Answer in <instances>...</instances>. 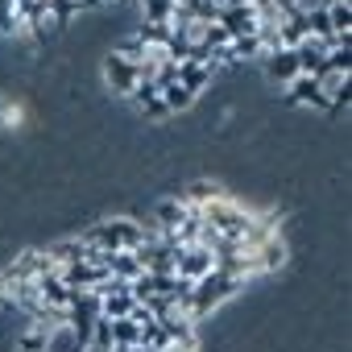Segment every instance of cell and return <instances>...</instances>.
Wrapping results in <instances>:
<instances>
[{
	"label": "cell",
	"mask_w": 352,
	"mask_h": 352,
	"mask_svg": "<svg viewBox=\"0 0 352 352\" xmlns=\"http://www.w3.org/2000/svg\"><path fill=\"white\" fill-rule=\"evenodd\" d=\"M141 116H145V120H170V112H166V104H162V100H153L149 108H141Z\"/></svg>",
	"instance_id": "obj_16"
},
{
	"label": "cell",
	"mask_w": 352,
	"mask_h": 352,
	"mask_svg": "<svg viewBox=\"0 0 352 352\" xmlns=\"http://www.w3.org/2000/svg\"><path fill=\"white\" fill-rule=\"evenodd\" d=\"M157 96H162V104H166V112H170V116H179V112H187V108L195 104V96H191L179 79L166 83V87H157Z\"/></svg>",
	"instance_id": "obj_12"
},
{
	"label": "cell",
	"mask_w": 352,
	"mask_h": 352,
	"mask_svg": "<svg viewBox=\"0 0 352 352\" xmlns=\"http://www.w3.org/2000/svg\"><path fill=\"white\" fill-rule=\"evenodd\" d=\"M149 232V220H133V216H116V220H100L91 228L79 232L83 249H100V253H120V249H141Z\"/></svg>",
	"instance_id": "obj_1"
},
{
	"label": "cell",
	"mask_w": 352,
	"mask_h": 352,
	"mask_svg": "<svg viewBox=\"0 0 352 352\" xmlns=\"http://www.w3.org/2000/svg\"><path fill=\"white\" fill-rule=\"evenodd\" d=\"M212 270H216V253L204 249V245H183L179 257H174V274L187 278V282H199V278L212 274Z\"/></svg>",
	"instance_id": "obj_4"
},
{
	"label": "cell",
	"mask_w": 352,
	"mask_h": 352,
	"mask_svg": "<svg viewBox=\"0 0 352 352\" xmlns=\"http://www.w3.org/2000/svg\"><path fill=\"white\" fill-rule=\"evenodd\" d=\"M319 9H327V0H294V5H290V13H298V17L319 13ZM282 17H286V13H282Z\"/></svg>",
	"instance_id": "obj_15"
},
{
	"label": "cell",
	"mask_w": 352,
	"mask_h": 352,
	"mask_svg": "<svg viewBox=\"0 0 352 352\" xmlns=\"http://www.w3.org/2000/svg\"><path fill=\"white\" fill-rule=\"evenodd\" d=\"M133 307H137V298L129 290H112V294L100 298V319H129Z\"/></svg>",
	"instance_id": "obj_10"
},
{
	"label": "cell",
	"mask_w": 352,
	"mask_h": 352,
	"mask_svg": "<svg viewBox=\"0 0 352 352\" xmlns=\"http://www.w3.org/2000/svg\"><path fill=\"white\" fill-rule=\"evenodd\" d=\"M261 71H265V79H270V83L286 87V83L298 75V58H294V50H274V54H265V58H261Z\"/></svg>",
	"instance_id": "obj_7"
},
{
	"label": "cell",
	"mask_w": 352,
	"mask_h": 352,
	"mask_svg": "<svg viewBox=\"0 0 352 352\" xmlns=\"http://www.w3.org/2000/svg\"><path fill=\"white\" fill-rule=\"evenodd\" d=\"M327 5H344V0H327Z\"/></svg>",
	"instance_id": "obj_17"
},
{
	"label": "cell",
	"mask_w": 352,
	"mask_h": 352,
	"mask_svg": "<svg viewBox=\"0 0 352 352\" xmlns=\"http://www.w3.org/2000/svg\"><path fill=\"white\" fill-rule=\"evenodd\" d=\"M112 323V348H137L141 344V327L133 319H108Z\"/></svg>",
	"instance_id": "obj_14"
},
{
	"label": "cell",
	"mask_w": 352,
	"mask_h": 352,
	"mask_svg": "<svg viewBox=\"0 0 352 352\" xmlns=\"http://www.w3.org/2000/svg\"><path fill=\"white\" fill-rule=\"evenodd\" d=\"M257 253V265H261V274H274V270H282L286 265V241L282 236H270L261 249H253Z\"/></svg>",
	"instance_id": "obj_11"
},
{
	"label": "cell",
	"mask_w": 352,
	"mask_h": 352,
	"mask_svg": "<svg viewBox=\"0 0 352 352\" xmlns=\"http://www.w3.org/2000/svg\"><path fill=\"white\" fill-rule=\"evenodd\" d=\"M286 104H298V108H323V112H327V100H323V91H319V83H315L311 75H294V79L286 83Z\"/></svg>",
	"instance_id": "obj_6"
},
{
	"label": "cell",
	"mask_w": 352,
	"mask_h": 352,
	"mask_svg": "<svg viewBox=\"0 0 352 352\" xmlns=\"http://www.w3.org/2000/svg\"><path fill=\"white\" fill-rule=\"evenodd\" d=\"M327 25L336 38H352V0H344V5H327Z\"/></svg>",
	"instance_id": "obj_13"
},
{
	"label": "cell",
	"mask_w": 352,
	"mask_h": 352,
	"mask_svg": "<svg viewBox=\"0 0 352 352\" xmlns=\"http://www.w3.org/2000/svg\"><path fill=\"white\" fill-rule=\"evenodd\" d=\"M145 270H141V257L133 253V249H120V253H108V278H120V282H133V278H141Z\"/></svg>",
	"instance_id": "obj_9"
},
{
	"label": "cell",
	"mask_w": 352,
	"mask_h": 352,
	"mask_svg": "<svg viewBox=\"0 0 352 352\" xmlns=\"http://www.w3.org/2000/svg\"><path fill=\"white\" fill-rule=\"evenodd\" d=\"M179 83H183L191 96H199V91H208V87L216 83V71H212L208 63H199V58H187V63H179Z\"/></svg>",
	"instance_id": "obj_8"
},
{
	"label": "cell",
	"mask_w": 352,
	"mask_h": 352,
	"mask_svg": "<svg viewBox=\"0 0 352 352\" xmlns=\"http://www.w3.org/2000/svg\"><path fill=\"white\" fill-rule=\"evenodd\" d=\"M245 290V282L241 278H232V274H224V270H212V274H204L199 282H195V290H191V302H187V319L199 327L212 311H220L228 298H236Z\"/></svg>",
	"instance_id": "obj_2"
},
{
	"label": "cell",
	"mask_w": 352,
	"mask_h": 352,
	"mask_svg": "<svg viewBox=\"0 0 352 352\" xmlns=\"http://www.w3.org/2000/svg\"><path fill=\"white\" fill-rule=\"evenodd\" d=\"M100 75H104V87L112 91V96H133V87L141 83V75H137V63H129V58H120V54H104V63H100Z\"/></svg>",
	"instance_id": "obj_3"
},
{
	"label": "cell",
	"mask_w": 352,
	"mask_h": 352,
	"mask_svg": "<svg viewBox=\"0 0 352 352\" xmlns=\"http://www.w3.org/2000/svg\"><path fill=\"white\" fill-rule=\"evenodd\" d=\"M216 25H220L228 38H253L257 25H261V17H257V9H249V5H228V9H220Z\"/></svg>",
	"instance_id": "obj_5"
}]
</instances>
